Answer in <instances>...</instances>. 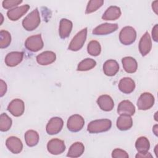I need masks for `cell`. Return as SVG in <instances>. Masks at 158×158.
Here are the masks:
<instances>
[{
    "label": "cell",
    "instance_id": "cell-1",
    "mask_svg": "<svg viewBox=\"0 0 158 158\" xmlns=\"http://www.w3.org/2000/svg\"><path fill=\"white\" fill-rule=\"evenodd\" d=\"M112 126V122L109 119H99L91 121L87 127L90 133H99L108 131Z\"/></svg>",
    "mask_w": 158,
    "mask_h": 158
},
{
    "label": "cell",
    "instance_id": "cell-2",
    "mask_svg": "<svg viewBox=\"0 0 158 158\" xmlns=\"http://www.w3.org/2000/svg\"><path fill=\"white\" fill-rule=\"evenodd\" d=\"M40 23V17L37 8L27 15L22 21V26L27 31H32L36 28Z\"/></svg>",
    "mask_w": 158,
    "mask_h": 158
},
{
    "label": "cell",
    "instance_id": "cell-3",
    "mask_svg": "<svg viewBox=\"0 0 158 158\" xmlns=\"http://www.w3.org/2000/svg\"><path fill=\"white\" fill-rule=\"evenodd\" d=\"M136 32L134 28L130 26L123 27L119 34L120 41L124 45H130L135 42Z\"/></svg>",
    "mask_w": 158,
    "mask_h": 158
},
{
    "label": "cell",
    "instance_id": "cell-4",
    "mask_svg": "<svg viewBox=\"0 0 158 158\" xmlns=\"http://www.w3.org/2000/svg\"><path fill=\"white\" fill-rule=\"evenodd\" d=\"M87 35V28H85L77 33L70 41L69 49L72 51L80 50L83 46Z\"/></svg>",
    "mask_w": 158,
    "mask_h": 158
},
{
    "label": "cell",
    "instance_id": "cell-5",
    "mask_svg": "<svg viewBox=\"0 0 158 158\" xmlns=\"http://www.w3.org/2000/svg\"><path fill=\"white\" fill-rule=\"evenodd\" d=\"M43 46L44 43L40 34L28 37L25 42L26 48L31 52H37L41 50Z\"/></svg>",
    "mask_w": 158,
    "mask_h": 158
},
{
    "label": "cell",
    "instance_id": "cell-6",
    "mask_svg": "<svg viewBox=\"0 0 158 158\" xmlns=\"http://www.w3.org/2000/svg\"><path fill=\"white\" fill-rule=\"evenodd\" d=\"M84 125V118L78 114H75L70 116L67 123V128L72 132L79 131L83 128Z\"/></svg>",
    "mask_w": 158,
    "mask_h": 158
},
{
    "label": "cell",
    "instance_id": "cell-7",
    "mask_svg": "<svg viewBox=\"0 0 158 158\" xmlns=\"http://www.w3.org/2000/svg\"><path fill=\"white\" fill-rule=\"evenodd\" d=\"M154 104V97L150 93H143L137 101V106L139 110H148L151 108Z\"/></svg>",
    "mask_w": 158,
    "mask_h": 158
},
{
    "label": "cell",
    "instance_id": "cell-8",
    "mask_svg": "<svg viewBox=\"0 0 158 158\" xmlns=\"http://www.w3.org/2000/svg\"><path fill=\"white\" fill-rule=\"evenodd\" d=\"M47 149L49 153L53 155H59L62 154L65 149V145L64 141L54 138L48 141Z\"/></svg>",
    "mask_w": 158,
    "mask_h": 158
},
{
    "label": "cell",
    "instance_id": "cell-9",
    "mask_svg": "<svg viewBox=\"0 0 158 158\" xmlns=\"http://www.w3.org/2000/svg\"><path fill=\"white\" fill-rule=\"evenodd\" d=\"M64 122L61 118L57 117H52L47 123L46 127V132L51 135L57 134L61 131Z\"/></svg>",
    "mask_w": 158,
    "mask_h": 158
},
{
    "label": "cell",
    "instance_id": "cell-10",
    "mask_svg": "<svg viewBox=\"0 0 158 158\" xmlns=\"http://www.w3.org/2000/svg\"><path fill=\"white\" fill-rule=\"evenodd\" d=\"M8 111L15 117L22 115L25 110V104L23 101L20 99H15L12 100L7 107Z\"/></svg>",
    "mask_w": 158,
    "mask_h": 158
},
{
    "label": "cell",
    "instance_id": "cell-11",
    "mask_svg": "<svg viewBox=\"0 0 158 158\" xmlns=\"http://www.w3.org/2000/svg\"><path fill=\"white\" fill-rule=\"evenodd\" d=\"M29 9L30 6L28 4L14 7L7 11V17L12 21H16L26 14Z\"/></svg>",
    "mask_w": 158,
    "mask_h": 158
},
{
    "label": "cell",
    "instance_id": "cell-12",
    "mask_svg": "<svg viewBox=\"0 0 158 158\" xmlns=\"http://www.w3.org/2000/svg\"><path fill=\"white\" fill-rule=\"evenodd\" d=\"M118 28L117 23H105L96 27L93 30V34L95 35H106L116 31Z\"/></svg>",
    "mask_w": 158,
    "mask_h": 158
},
{
    "label": "cell",
    "instance_id": "cell-13",
    "mask_svg": "<svg viewBox=\"0 0 158 158\" xmlns=\"http://www.w3.org/2000/svg\"><path fill=\"white\" fill-rule=\"evenodd\" d=\"M7 149L14 154L20 153L23 149V144L21 140L16 136H10L6 141Z\"/></svg>",
    "mask_w": 158,
    "mask_h": 158
},
{
    "label": "cell",
    "instance_id": "cell-14",
    "mask_svg": "<svg viewBox=\"0 0 158 158\" xmlns=\"http://www.w3.org/2000/svg\"><path fill=\"white\" fill-rule=\"evenodd\" d=\"M152 48V42L148 32H146L141 38L139 43V51L143 56H146Z\"/></svg>",
    "mask_w": 158,
    "mask_h": 158
},
{
    "label": "cell",
    "instance_id": "cell-15",
    "mask_svg": "<svg viewBox=\"0 0 158 158\" xmlns=\"http://www.w3.org/2000/svg\"><path fill=\"white\" fill-rule=\"evenodd\" d=\"M23 57L22 52L14 51L8 53L5 57V63L9 67H15L20 64Z\"/></svg>",
    "mask_w": 158,
    "mask_h": 158
},
{
    "label": "cell",
    "instance_id": "cell-16",
    "mask_svg": "<svg viewBox=\"0 0 158 158\" xmlns=\"http://www.w3.org/2000/svg\"><path fill=\"white\" fill-rule=\"evenodd\" d=\"M117 112L120 115H133L135 112V107L133 104L128 100L120 102L117 107Z\"/></svg>",
    "mask_w": 158,
    "mask_h": 158
},
{
    "label": "cell",
    "instance_id": "cell-17",
    "mask_svg": "<svg viewBox=\"0 0 158 158\" xmlns=\"http://www.w3.org/2000/svg\"><path fill=\"white\" fill-rule=\"evenodd\" d=\"M97 103L99 107L104 111H110L113 109L114 102L112 98L107 94L100 96L97 100Z\"/></svg>",
    "mask_w": 158,
    "mask_h": 158
},
{
    "label": "cell",
    "instance_id": "cell-18",
    "mask_svg": "<svg viewBox=\"0 0 158 158\" xmlns=\"http://www.w3.org/2000/svg\"><path fill=\"white\" fill-rule=\"evenodd\" d=\"M56 54L52 51H44L36 56L37 62L41 65H47L56 60Z\"/></svg>",
    "mask_w": 158,
    "mask_h": 158
},
{
    "label": "cell",
    "instance_id": "cell-19",
    "mask_svg": "<svg viewBox=\"0 0 158 158\" xmlns=\"http://www.w3.org/2000/svg\"><path fill=\"white\" fill-rule=\"evenodd\" d=\"M135 88V81L130 77H124L119 81L118 89L123 93L130 94L134 91Z\"/></svg>",
    "mask_w": 158,
    "mask_h": 158
},
{
    "label": "cell",
    "instance_id": "cell-20",
    "mask_svg": "<svg viewBox=\"0 0 158 158\" xmlns=\"http://www.w3.org/2000/svg\"><path fill=\"white\" fill-rule=\"evenodd\" d=\"M119 70V65L115 60L110 59L106 61L103 65V72L109 77L115 75Z\"/></svg>",
    "mask_w": 158,
    "mask_h": 158
},
{
    "label": "cell",
    "instance_id": "cell-21",
    "mask_svg": "<svg viewBox=\"0 0 158 158\" xmlns=\"http://www.w3.org/2000/svg\"><path fill=\"white\" fill-rule=\"evenodd\" d=\"M72 22L66 19H62L59 25V36L61 38L65 39L67 38L71 33L72 29Z\"/></svg>",
    "mask_w": 158,
    "mask_h": 158
},
{
    "label": "cell",
    "instance_id": "cell-22",
    "mask_svg": "<svg viewBox=\"0 0 158 158\" xmlns=\"http://www.w3.org/2000/svg\"><path fill=\"white\" fill-rule=\"evenodd\" d=\"M117 127L122 131H125L131 128L133 125V120L130 115H120L117 120Z\"/></svg>",
    "mask_w": 158,
    "mask_h": 158
},
{
    "label": "cell",
    "instance_id": "cell-23",
    "mask_svg": "<svg viewBox=\"0 0 158 158\" xmlns=\"http://www.w3.org/2000/svg\"><path fill=\"white\" fill-rule=\"evenodd\" d=\"M121 15L120 9L117 6H110L108 7L102 16L105 20H115Z\"/></svg>",
    "mask_w": 158,
    "mask_h": 158
},
{
    "label": "cell",
    "instance_id": "cell-24",
    "mask_svg": "<svg viewBox=\"0 0 158 158\" xmlns=\"http://www.w3.org/2000/svg\"><path fill=\"white\" fill-rule=\"evenodd\" d=\"M123 69L129 73H135L138 68L136 60L131 57H125L122 59Z\"/></svg>",
    "mask_w": 158,
    "mask_h": 158
},
{
    "label": "cell",
    "instance_id": "cell-25",
    "mask_svg": "<svg viewBox=\"0 0 158 158\" xmlns=\"http://www.w3.org/2000/svg\"><path fill=\"white\" fill-rule=\"evenodd\" d=\"M85 151V146L81 142H76L70 147L67 155L69 157H78L81 156Z\"/></svg>",
    "mask_w": 158,
    "mask_h": 158
},
{
    "label": "cell",
    "instance_id": "cell-26",
    "mask_svg": "<svg viewBox=\"0 0 158 158\" xmlns=\"http://www.w3.org/2000/svg\"><path fill=\"white\" fill-rule=\"evenodd\" d=\"M39 135L35 130H30L25 133V143L29 147L36 146L39 141Z\"/></svg>",
    "mask_w": 158,
    "mask_h": 158
},
{
    "label": "cell",
    "instance_id": "cell-27",
    "mask_svg": "<svg viewBox=\"0 0 158 158\" xmlns=\"http://www.w3.org/2000/svg\"><path fill=\"white\" fill-rule=\"evenodd\" d=\"M135 148L138 152H148L150 148L149 139L144 136L138 138L135 143Z\"/></svg>",
    "mask_w": 158,
    "mask_h": 158
},
{
    "label": "cell",
    "instance_id": "cell-28",
    "mask_svg": "<svg viewBox=\"0 0 158 158\" xmlns=\"http://www.w3.org/2000/svg\"><path fill=\"white\" fill-rule=\"evenodd\" d=\"M96 65V61L91 58H86L81 60L78 65L77 70L87 71L94 68Z\"/></svg>",
    "mask_w": 158,
    "mask_h": 158
},
{
    "label": "cell",
    "instance_id": "cell-29",
    "mask_svg": "<svg viewBox=\"0 0 158 158\" xmlns=\"http://www.w3.org/2000/svg\"><path fill=\"white\" fill-rule=\"evenodd\" d=\"M87 51L89 54L93 56H98L101 51V47L99 43L97 41H91L87 46Z\"/></svg>",
    "mask_w": 158,
    "mask_h": 158
},
{
    "label": "cell",
    "instance_id": "cell-30",
    "mask_svg": "<svg viewBox=\"0 0 158 158\" xmlns=\"http://www.w3.org/2000/svg\"><path fill=\"white\" fill-rule=\"evenodd\" d=\"M11 125V118L6 113L1 114L0 116V130L1 131H7L10 128Z\"/></svg>",
    "mask_w": 158,
    "mask_h": 158
},
{
    "label": "cell",
    "instance_id": "cell-31",
    "mask_svg": "<svg viewBox=\"0 0 158 158\" xmlns=\"http://www.w3.org/2000/svg\"><path fill=\"white\" fill-rule=\"evenodd\" d=\"M11 41V36L9 31L1 30L0 31V48L1 49L8 47Z\"/></svg>",
    "mask_w": 158,
    "mask_h": 158
},
{
    "label": "cell",
    "instance_id": "cell-32",
    "mask_svg": "<svg viewBox=\"0 0 158 158\" xmlns=\"http://www.w3.org/2000/svg\"><path fill=\"white\" fill-rule=\"evenodd\" d=\"M104 4V1L102 0H91L88 2L86 14H90L95 12L99 8H100Z\"/></svg>",
    "mask_w": 158,
    "mask_h": 158
},
{
    "label": "cell",
    "instance_id": "cell-33",
    "mask_svg": "<svg viewBox=\"0 0 158 158\" xmlns=\"http://www.w3.org/2000/svg\"><path fill=\"white\" fill-rule=\"evenodd\" d=\"M112 157L114 158H128L129 156L126 151L119 148H116L113 150Z\"/></svg>",
    "mask_w": 158,
    "mask_h": 158
},
{
    "label": "cell",
    "instance_id": "cell-34",
    "mask_svg": "<svg viewBox=\"0 0 158 158\" xmlns=\"http://www.w3.org/2000/svg\"><path fill=\"white\" fill-rule=\"evenodd\" d=\"M22 2V1L20 0H7L2 1V7L5 9H10Z\"/></svg>",
    "mask_w": 158,
    "mask_h": 158
},
{
    "label": "cell",
    "instance_id": "cell-35",
    "mask_svg": "<svg viewBox=\"0 0 158 158\" xmlns=\"http://www.w3.org/2000/svg\"><path fill=\"white\" fill-rule=\"evenodd\" d=\"M7 91L6 83L2 80H0V96L2 97Z\"/></svg>",
    "mask_w": 158,
    "mask_h": 158
},
{
    "label": "cell",
    "instance_id": "cell-36",
    "mask_svg": "<svg viewBox=\"0 0 158 158\" xmlns=\"http://www.w3.org/2000/svg\"><path fill=\"white\" fill-rule=\"evenodd\" d=\"M152 36L154 41L157 42L158 40V25L156 24L152 28Z\"/></svg>",
    "mask_w": 158,
    "mask_h": 158
},
{
    "label": "cell",
    "instance_id": "cell-37",
    "mask_svg": "<svg viewBox=\"0 0 158 158\" xmlns=\"http://www.w3.org/2000/svg\"><path fill=\"white\" fill-rule=\"evenodd\" d=\"M136 158H149V157H152V156L151 154V153L148 152H138L135 156Z\"/></svg>",
    "mask_w": 158,
    "mask_h": 158
},
{
    "label": "cell",
    "instance_id": "cell-38",
    "mask_svg": "<svg viewBox=\"0 0 158 158\" xmlns=\"http://www.w3.org/2000/svg\"><path fill=\"white\" fill-rule=\"evenodd\" d=\"M152 8L153 9V10L154 11V12L157 14L158 12V1H155L154 2H152Z\"/></svg>",
    "mask_w": 158,
    "mask_h": 158
},
{
    "label": "cell",
    "instance_id": "cell-39",
    "mask_svg": "<svg viewBox=\"0 0 158 158\" xmlns=\"http://www.w3.org/2000/svg\"><path fill=\"white\" fill-rule=\"evenodd\" d=\"M152 131H153L154 133L156 135V136H157V124L155 125L153 127Z\"/></svg>",
    "mask_w": 158,
    "mask_h": 158
},
{
    "label": "cell",
    "instance_id": "cell-40",
    "mask_svg": "<svg viewBox=\"0 0 158 158\" xmlns=\"http://www.w3.org/2000/svg\"><path fill=\"white\" fill-rule=\"evenodd\" d=\"M157 148V145H156V147H155V154L156 155V157H157V151H156Z\"/></svg>",
    "mask_w": 158,
    "mask_h": 158
},
{
    "label": "cell",
    "instance_id": "cell-41",
    "mask_svg": "<svg viewBox=\"0 0 158 158\" xmlns=\"http://www.w3.org/2000/svg\"><path fill=\"white\" fill-rule=\"evenodd\" d=\"M157 112H156V114H155V116H154V117H155V120L157 121V117H156V115H157Z\"/></svg>",
    "mask_w": 158,
    "mask_h": 158
}]
</instances>
